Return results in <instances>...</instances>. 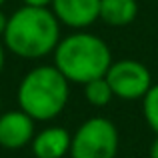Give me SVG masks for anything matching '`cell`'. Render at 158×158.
I'll list each match as a JSON object with an SVG mask.
<instances>
[{
	"instance_id": "obj_1",
	"label": "cell",
	"mask_w": 158,
	"mask_h": 158,
	"mask_svg": "<svg viewBox=\"0 0 158 158\" xmlns=\"http://www.w3.org/2000/svg\"><path fill=\"white\" fill-rule=\"evenodd\" d=\"M4 46L20 58H44L60 42V20L46 6H26L8 16Z\"/></svg>"
},
{
	"instance_id": "obj_2",
	"label": "cell",
	"mask_w": 158,
	"mask_h": 158,
	"mask_svg": "<svg viewBox=\"0 0 158 158\" xmlns=\"http://www.w3.org/2000/svg\"><path fill=\"white\" fill-rule=\"evenodd\" d=\"M110 64L112 54L108 44L90 32H74L66 36L54 50V66L74 84H86L104 76Z\"/></svg>"
},
{
	"instance_id": "obj_3",
	"label": "cell",
	"mask_w": 158,
	"mask_h": 158,
	"mask_svg": "<svg viewBox=\"0 0 158 158\" xmlns=\"http://www.w3.org/2000/svg\"><path fill=\"white\" fill-rule=\"evenodd\" d=\"M70 82L56 66H36L18 86V106L36 122H46L68 104Z\"/></svg>"
},
{
	"instance_id": "obj_4",
	"label": "cell",
	"mask_w": 158,
	"mask_h": 158,
	"mask_svg": "<svg viewBox=\"0 0 158 158\" xmlns=\"http://www.w3.org/2000/svg\"><path fill=\"white\" fill-rule=\"evenodd\" d=\"M118 130L104 116L88 118L72 134L70 158H116Z\"/></svg>"
},
{
	"instance_id": "obj_5",
	"label": "cell",
	"mask_w": 158,
	"mask_h": 158,
	"mask_svg": "<svg viewBox=\"0 0 158 158\" xmlns=\"http://www.w3.org/2000/svg\"><path fill=\"white\" fill-rule=\"evenodd\" d=\"M104 76L114 96L120 100H140L152 86L150 70L142 62L132 60V58L112 62Z\"/></svg>"
},
{
	"instance_id": "obj_6",
	"label": "cell",
	"mask_w": 158,
	"mask_h": 158,
	"mask_svg": "<svg viewBox=\"0 0 158 158\" xmlns=\"http://www.w3.org/2000/svg\"><path fill=\"white\" fill-rule=\"evenodd\" d=\"M34 122L24 110H10L0 114V146L6 150H18L34 138Z\"/></svg>"
},
{
	"instance_id": "obj_7",
	"label": "cell",
	"mask_w": 158,
	"mask_h": 158,
	"mask_svg": "<svg viewBox=\"0 0 158 158\" xmlns=\"http://www.w3.org/2000/svg\"><path fill=\"white\" fill-rule=\"evenodd\" d=\"M52 12L70 28H86L100 18V0H52Z\"/></svg>"
},
{
	"instance_id": "obj_8",
	"label": "cell",
	"mask_w": 158,
	"mask_h": 158,
	"mask_svg": "<svg viewBox=\"0 0 158 158\" xmlns=\"http://www.w3.org/2000/svg\"><path fill=\"white\" fill-rule=\"evenodd\" d=\"M32 154L36 158H64L70 154L72 134L66 128L60 126H48L34 134L32 138Z\"/></svg>"
},
{
	"instance_id": "obj_9",
	"label": "cell",
	"mask_w": 158,
	"mask_h": 158,
	"mask_svg": "<svg viewBox=\"0 0 158 158\" xmlns=\"http://www.w3.org/2000/svg\"><path fill=\"white\" fill-rule=\"evenodd\" d=\"M138 14L136 0H100V18L110 26H126Z\"/></svg>"
},
{
	"instance_id": "obj_10",
	"label": "cell",
	"mask_w": 158,
	"mask_h": 158,
	"mask_svg": "<svg viewBox=\"0 0 158 158\" xmlns=\"http://www.w3.org/2000/svg\"><path fill=\"white\" fill-rule=\"evenodd\" d=\"M84 96L92 106L100 108V106H106L114 98V92H112L106 76H100V78H94V80L84 84Z\"/></svg>"
},
{
	"instance_id": "obj_11",
	"label": "cell",
	"mask_w": 158,
	"mask_h": 158,
	"mask_svg": "<svg viewBox=\"0 0 158 158\" xmlns=\"http://www.w3.org/2000/svg\"><path fill=\"white\" fill-rule=\"evenodd\" d=\"M142 110L148 126L158 134V84H152L142 98Z\"/></svg>"
},
{
	"instance_id": "obj_12",
	"label": "cell",
	"mask_w": 158,
	"mask_h": 158,
	"mask_svg": "<svg viewBox=\"0 0 158 158\" xmlns=\"http://www.w3.org/2000/svg\"><path fill=\"white\" fill-rule=\"evenodd\" d=\"M24 4H26V6H50L52 4V0H22Z\"/></svg>"
},
{
	"instance_id": "obj_13",
	"label": "cell",
	"mask_w": 158,
	"mask_h": 158,
	"mask_svg": "<svg viewBox=\"0 0 158 158\" xmlns=\"http://www.w3.org/2000/svg\"><path fill=\"white\" fill-rule=\"evenodd\" d=\"M6 26H8V16L0 10V38H2L4 32H6Z\"/></svg>"
},
{
	"instance_id": "obj_14",
	"label": "cell",
	"mask_w": 158,
	"mask_h": 158,
	"mask_svg": "<svg viewBox=\"0 0 158 158\" xmlns=\"http://www.w3.org/2000/svg\"><path fill=\"white\" fill-rule=\"evenodd\" d=\"M150 158H158V134H156V140L150 146Z\"/></svg>"
},
{
	"instance_id": "obj_15",
	"label": "cell",
	"mask_w": 158,
	"mask_h": 158,
	"mask_svg": "<svg viewBox=\"0 0 158 158\" xmlns=\"http://www.w3.org/2000/svg\"><path fill=\"white\" fill-rule=\"evenodd\" d=\"M4 68V48H2V42H0V72Z\"/></svg>"
},
{
	"instance_id": "obj_16",
	"label": "cell",
	"mask_w": 158,
	"mask_h": 158,
	"mask_svg": "<svg viewBox=\"0 0 158 158\" xmlns=\"http://www.w3.org/2000/svg\"><path fill=\"white\" fill-rule=\"evenodd\" d=\"M4 2H6V0H0V6H2V4H4Z\"/></svg>"
},
{
	"instance_id": "obj_17",
	"label": "cell",
	"mask_w": 158,
	"mask_h": 158,
	"mask_svg": "<svg viewBox=\"0 0 158 158\" xmlns=\"http://www.w3.org/2000/svg\"><path fill=\"white\" fill-rule=\"evenodd\" d=\"M0 106H2V100H0Z\"/></svg>"
}]
</instances>
